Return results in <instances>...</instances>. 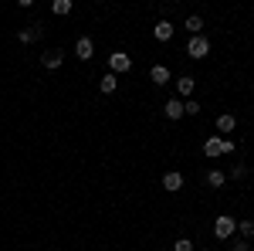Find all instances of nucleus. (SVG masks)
Instances as JSON below:
<instances>
[{
	"instance_id": "f257e3e1",
	"label": "nucleus",
	"mask_w": 254,
	"mask_h": 251,
	"mask_svg": "<svg viewBox=\"0 0 254 251\" xmlns=\"http://www.w3.org/2000/svg\"><path fill=\"white\" fill-rule=\"evenodd\" d=\"M203 153L210 156V160H217V156H227V153H234V139H220V136H210V139L203 143Z\"/></svg>"
},
{
	"instance_id": "f03ea898",
	"label": "nucleus",
	"mask_w": 254,
	"mask_h": 251,
	"mask_svg": "<svg viewBox=\"0 0 254 251\" xmlns=\"http://www.w3.org/2000/svg\"><path fill=\"white\" fill-rule=\"evenodd\" d=\"M214 234H217V241H227V238H234L237 234V221L234 217H217V224H214Z\"/></svg>"
},
{
	"instance_id": "7ed1b4c3",
	"label": "nucleus",
	"mask_w": 254,
	"mask_h": 251,
	"mask_svg": "<svg viewBox=\"0 0 254 251\" xmlns=\"http://www.w3.org/2000/svg\"><path fill=\"white\" fill-rule=\"evenodd\" d=\"M187 55H190V58H207V55H210V41L207 38H200V34H196V38H190L187 41Z\"/></svg>"
},
{
	"instance_id": "20e7f679",
	"label": "nucleus",
	"mask_w": 254,
	"mask_h": 251,
	"mask_svg": "<svg viewBox=\"0 0 254 251\" xmlns=\"http://www.w3.org/2000/svg\"><path fill=\"white\" fill-rule=\"evenodd\" d=\"M129 68H132V58H129L126 51H112V55H109V72H112V75H122V72H129Z\"/></svg>"
},
{
	"instance_id": "39448f33",
	"label": "nucleus",
	"mask_w": 254,
	"mask_h": 251,
	"mask_svg": "<svg viewBox=\"0 0 254 251\" xmlns=\"http://www.w3.org/2000/svg\"><path fill=\"white\" fill-rule=\"evenodd\" d=\"M193 88H196V78H190V75L176 78V98H180V102H187V98L193 95Z\"/></svg>"
},
{
	"instance_id": "423d86ee",
	"label": "nucleus",
	"mask_w": 254,
	"mask_h": 251,
	"mask_svg": "<svg viewBox=\"0 0 254 251\" xmlns=\"http://www.w3.org/2000/svg\"><path fill=\"white\" fill-rule=\"evenodd\" d=\"M75 55H78L81 61L95 58V41H92V38H78V41H75Z\"/></svg>"
},
{
	"instance_id": "0eeeda50",
	"label": "nucleus",
	"mask_w": 254,
	"mask_h": 251,
	"mask_svg": "<svg viewBox=\"0 0 254 251\" xmlns=\"http://www.w3.org/2000/svg\"><path fill=\"white\" fill-rule=\"evenodd\" d=\"M61 61H64V51H61V48H48V51L41 55V65H44V68H61Z\"/></svg>"
},
{
	"instance_id": "6e6552de",
	"label": "nucleus",
	"mask_w": 254,
	"mask_h": 251,
	"mask_svg": "<svg viewBox=\"0 0 254 251\" xmlns=\"http://www.w3.org/2000/svg\"><path fill=\"white\" fill-rule=\"evenodd\" d=\"M149 78H153L156 85H170V68H166V65H153V68H149Z\"/></svg>"
},
{
	"instance_id": "1a4fd4ad",
	"label": "nucleus",
	"mask_w": 254,
	"mask_h": 251,
	"mask_svg": "<svg viewBox=\"0 0 254 251\" xmlns=\"http://www.w3.org/2000/svg\"><path fill=\"white\" fill-rule=\"evenodd\" d=\"M163 187H166L170 193H176L180 187H183V173H176V170H170V173L163 176Z\"/></svg>"
},
{
	"instance_id": "9d476101",
	"label": "nucleus",
	"mask_w": 254,
	"mask_h": 251,
	"mask_svg": "<svg viewBox=\"0 0 254 251\" xmlns=\"http://www.w3.org/2000/svg\"><path fill=\"white\" fill-rule=\"evenodd\" d=\"M153 38L156 41H170L173 38V24H170V20H159L156 27H153Z\"/></svg>"
},
{
	"instance_id": "9b49d317",
	"label": "nucleus",
	"mask_w": 254,
	"mask_h": 251,
	"mask_svg": "<svg viewBox=\"0 0 254 251\" xmlns=\"http://www.w3.org/2000/svg\"><path fill=\"white\" fill-rule=\"evenodd\" d=\"M98 88H102L105 95H112V92L119 88V75H112V72H105V75H102V82H98Z\"/></svg>"
},
{
	"instance_id": "f8f14e48",
	"label": "nucleus",
	"mask_w": 254,
	"mask_h": 251,
	"mask_svg": "<svg viewBox=\"0 0 254 251\" xmlns=\"http://www.w3.org/2000/svg\"><path fill=\"white\" fill-rule=\"evenodd\" d=\"M163 109H166V119H183V102L180 98H170Z\"/></svg>"
},
{
	"instance_id": "ddd939ff",
	"label": "nucleus",
	"mask_w": 254,
	"mask_h": 251,
	"mask_svg": "<svg viewBox=\"0 0 254 251\" xmlns=\"http://www.w3.org/2000/svg\"><path fill=\"white\" fill-rule=\"evenodd\" d=\"M38 34H41V24H34V27L17 31V41H20V44H31V41H38Z\"/></svg>"
},
{
	"instance_id": "4468645a",
	"label": "nucleus",
	"mask_w": 254,
	"mask_h": 251,
	"mask_svg": "<svg viewBox=\"0 0 254 251\" xmlns=\"http://www.w3.org/2000/svg\"><path fill=\"white\" fill-rule=\"evenodd\" d=\"M234 126H237V119L231 116V112H224V116H217V129H220V133H234Z\"/></svg>"
},
{
	"instance_id": "2eb2a0df",
	"label": "nucleus",
	"mask_w": 254,
	"mask_h": 251,
	"mask_svg": "<svg viewBox=\"0 0 254 251\" xmlns=\"http://www.w3.org/2000/svg\"><path fill=\"white\" fill-rule=\"evenodd\" d=\"M237 234H241L244 241H251L254 238V221H237Z\"/></svg>"
},
{
	"instance_id": "dca6fc26",
	"label": "nucleus",
	"mask_w": 254,
	"mask_h": 251,
	"mask_svg": "<svg viewBox=\"0 0 254 251\" xmlns=\"http://www.w3.org/2000/svg\"><path fill=\"white\" fill-rule=\"evenodd\" d=\"M51 10H55L58 17H68V14H71V0H55V3H51Z\"/></svg>"
},
{
	"instance_id": "f3484780",
	"label": "nucleus",
	"mask_w": 254,
	"mask_h": 251,
	"mask_svg": "<svg viewBox=\"0 0 254 251\" xmlns=\"http://www.w3.org/2000/svg\"><path fill=\"white\" fill-rule=\"evenodd\" d=\"M183 27H187V31H190V34H193V38H196V34L203 31V20H200V17H196V14H193V17H187V24H183Z\"/></svg>"
},
{
	"instance_id": "a211bd4d",
	"label": "nucleus",
	"mask_w": 254,
	"mask_h": 251,
	"mask_svg": "<svg viewBox=\"0 0 254 251\" xmlns=\"http://www.w3.org/2000/svg\"><path fill=\"white\" fill-rule=\"evenodd\" d=\"M224 180H227V173H220V170H210V173H207V183H210V187H220Z\"/></svg>"
},
{
	"instance_id": "6ab92c4d",
	"label": "nucleus",
	"mask_w": 254,
	"mask_h": 251,
	"mask_svg": "<svg viewBox=\"0 0 254 251\" xmlns=\"http://www.w3.org/2000/svg\"><path fill=\"white\" fill-rule=\"evenodd\" d=\"M173 251H193V241H190V238H176Z\"/></svg>"
},
{
	"instance_id": "aec40b11",
	"label": "nucleus",
	"mask_w": 254,
	"mask_h": 251,
	"mask_svg": "<svg viewBox=\"0 0 254 251\" xmlns=\"http://www.w3.org/2000/svg\"><path fill=\"white\" fill-rule=\"evenodd\" d=\"M196 112H200V105H196L193 98H187L183 102V116H196Z\"/></svg>"
},
{
	"instance_id": "412c9836",
	"label": "nucleus",
	"mask_w": 254,
	"mask_h": 251,
	"mask_svg": "<svg viewBox=\"0 0 254 251\" xmlns=\"http://www.w3.org/2000/svg\"><path fill=\"white\" fill-rule=\"evenodd\" d=\"M244 173H248V167H244V163H237V167H231V176H234V180H244Z\"/></svg>"
},
{
	"instance_id": "4be33fe9",
	"label": "nucleus",
	"mask_w": 254,
	"mask_h": 251,
	"mask_svg": "<svg viewBox=\"0 0 254 251\" xmlns=\"http://www.w3.org/2000/svg\"><path fill=\"white\" fill-rule=\"evenodd\" d=\"M231 251H251V245H248V241L241 238V241H234V245H231Z\"/></svg>"
}]
</instances>
